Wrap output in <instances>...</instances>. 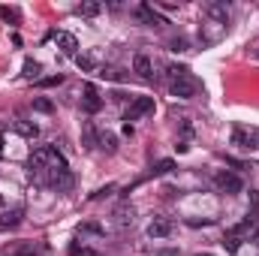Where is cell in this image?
<instances>
[{"label": "cell", "mask_w": 259, "mask_h": 256, "mask_svg": "<svg viewBox=\"0 0 259 256\" xmlns=\"http://www.w3.org/2000/svg\"><path fill=\"white\" fill-rule=\"evenodd\" d=\"M196 78L187 72V75H178V78H169V91H172V97H178V100H190L196 97Z\"/></svg>", "instance_id": "obj_1"}, {"label": "cell", "mask_w": 259, "mask_h": 256, "mask_svg": "<svg viewBox=\"0 0 259 256\" xmlns=\"http://www.w3.org/2000/svg\"><path fill=\"white\" fill-rule=\"evenodd\" d=\"M148 112H154V97H136L133 100V106L127 109V115H124V121H139L142 115H148Z\"/></svg>", "instance_id": "obj_2"}, {"label": "cell", "mask_w": 259, "mask_h": 256, "mask_svg": "<svg viewBox=\"0 0 259 256\" xmlns=\"http://www.w3.org/2000/svg\"><path fill=\"white\" fill-rule=\"evenodd\" d=\"M232 145H238V148H259V130L238 127L232 133Z\"/></svg>", "instance_id": "obj_3"}, {"label": "cell", "mask_w": 259, "mask_h": 256, "mask_svg": "<svg viewBox=\"0 0 259 256\" xmlns=\"http://www.w3.org/2000/svg\"><path fill=\"white\" fill-rule=\"evenodd\" d=\"M205 15H208L214 24H220V27L229 24V6H226V3H217V0L208 3V6H205Z\"/></svg>", "instance_id": "obj_4"}, {"label": "cell", "mask_w": 259, "mask_h": 256, "mask_svg": "<svg viewBox=\"0 0 259 256\" xmlns=\"http://www.w3.org/2000/svg\"><path fill=\"white\" fill-rule=\"evenodd\" d=\"M136 15H139L145 24H151V27H163V24H166V18H163L154 6H148V3H142V6L136 9Z\"/></svg>", "instance_id": "obj_5"}, {"label": "cell", "mask_w": 259, "mask_h": 256, "mask_svg": "<svg viewBox=\"0 0 259 256\" xmlns=\"http://www.w3.org/2000/svg\"><path fill=\"white\" fill-rule=\"evenodd\" d=\"M100 97H97V88L94 84H84V97H81V109L88 112V115H94V112H100Z\"/></svg>", "instance_id": "obj_6"}, {"label": "cell", "mask_w": 259, "mask_h": 256, "mask_svg": "<svg viewBox=\"0 0 259 256\" xmlns=\"http://www.w3.org/2000/svg\"><path fill=\"white\" fill-rule=\"evenodd\" d=\"M172 232V223L166 220V217H154L151 223H148V238H166Z\"/></svg>", "instance_id": "obj_7"}, {"label": "cell", "mask_w": 259, "mask_h": 256, "mask_svg": "<svg viewBox=\"0 0 259 256\" xmlns=\"http://www.w3.org/2000/svg\"><path fill=\"white\" fill-rule=\"evenodd\" d=\"M217 184H220V190L223 193H241V178L238 175H232V172H220L217 175Z\"/></svg>", "instance_id": "obj_8"}, {"label": "cell", "mask_w": 259, "mask_h": 256, "mask_svg": "<svg viewBox=\"0 0 259 256\" xmlns=\"http://www.w3.org/2000/svg\"><path fill=\"white\" fill-rule=\"evenodd\" d=\"M55 39H58V46H61V52H64V55H72V58L78 55V42H75V36H72V33H58Z\"/></svg>", "instance_id": "obj_9"}, {"label": "cell", "mask_w": 259, "mask_h": 256, "mask_svg": "<svg viewBox=\"0 0 259 256\" xmlns=\"http://www.w3.org/2000/svg\"><path fill=\"white\" fill-rule=\"evenodd\" d=\"M133 69H136L142 78H151V75H154V64H151V58H148V55H136Z\"/></svg>", "instance_id": "obj_10"}, {"label": "cell", "mask_w": 259, "mask_h": 256, "mask_svg": "<svg viewBox=\"0 0 259 256\" xmlns=\"http://www.w3.org/2000/svg\"><path fill=\"white\" fill-rule=\"evenodd\" d=\"M36 253H39V247L33 241H21V244H15V247L6 250V256H36Z\"/></svg>", "instance_id": "obj_11"}, {"label": "cell", "mask_w": 259, "mask_h": 256, "mask_svg": "<svg viewBox=\"0 0 259 256\" xmlns=\"http://www.w3.org/2000/svg\"><path fill=\"white\" fill-rule=\"evenodd\" d=\"M115 223H118L121 229L133 226V208H130V205H121V208L115 211Z\"/></svg>", "instance_id": "obj_12"}, {"label": "cell", "mask_w": 259, "mask_h": 256, "mask_svg": "<svg viewBox=\"0 0 259 256\" xmlns=\"http://www.w3.org/2000/svg\"><path fill=\"white\" fill-rule=\"evenodd\" d=\"M100 9H103L100 3H94V0H88V3H78V6H75V15H84V18H91V15H97Z\"/></svg>", "instance_id": "obj_13"}, {"label": "cell", "mask_w": 259, "mask_h": 256, "mask_svg": "<svg viewBox=\"0 0 259 256\" xmlns=\"http://www.w3.org/2000/svg\"><path fill=\"white\" fill-rule=\"evenodd\" d=\"M18 223H21V208L3 211V214H0V226H18Z\"/></svg>", "instance_id": "obj_14"}, {"label": "cell", "mask_w": 259, "mask_h": 256, "mask_svg": "<svg viewBox=\"0 0 259 256\" xmlns=\"http://www.w3.org/2000/svg\"><path fill=\"white\" fill-rule=\"evenodd\" d=\"M15 130H18L24 139H36V136H39V127H36V124H30V121H18Z\"/></svg>", "instance_id": "obj_15"}, {"label": "cell", "mask_w": 259, "mask_h": 256, "mask_svg": "<svg viewBox=\"0 0 259 256\" xmlns=\"http://www.w3.org/2000/svg\"><path fill=\"white\" fill-rule=\"evenodd\" d=\"M172 169H175V163H172V160H160V163L151 169V175H169Z\"/></svg>", "instance_id": "obj_16"}, {"label": "cell", "mask_w": 259, "mask_h": 256, "mask_svg": "<svg viewBox=\"0 0 259 256\" xmlns=\"http://www.w3.org/2000/svg\"><path fill=\"white\" fill-rule=\"evenodd\" d=\"M223 244H226V250H229V253H235V250H238V247H241V241H238V235H235V232H229V235H226V241H223Z\"/></svg>", "instance_id": "obj_17"}, {"label": "cell", "mask_w": 259, "mask_h": 256, "mask_svg": "<svg viewBox=\"0 0 259 256\" xmlns=\"http://www.w3.org/2000/svg\"><path fill=\"white\" fill-rule=\"evenodd\" d=\"M0 18H3V21H12V24H15V21H18V9H9V6H0Z\"/></svg>", "instance_id": "obj_18"}, {"label": "cell", "mask_w": 259, "mask_h": 256, "mask_svg": "<svg viewBox=\"0 0 259 256\" xmlns=\"http://www.w3.org/2000/svg\"><path fill=\"white\" fill-rule=\"evenodd\" d=\"M100 148L112 154V151H115V136H109V133H106V136H100Z\"/></svg>", "instance_id": "obj_19"}, {"label": "cell", "mask_w": 259, "mask_h": 256, "mask_svg": "<svg viewBox=\"0 0 259 256\" xmlns=\"http://www.w3.org/2000/svg\"><path fill=\"white\" fill-rule=\"evenodd\" d=\"M36 72H39V64L36 61H24V75L27 78H36Z\"/></svg>", "instance_id": "obj_20"}, {"label": "cell", "mask_w": 259, "mask_h": 256, "mask_svg": "<svg viewBox=\"0 0 259 256\" xmlns=\"http://www.w3.org/2000/svg\"><path fill=\"white\" fill-rule=\"evenodd\" d=\"M169 46H172V52H187V39H184V36L169 39Z\"/></svg>", "instance_id": "obj_21"}, {"label": "cell", "mask_w": 259, "mask_h": 256, "mask_svg": "<svg viewBox=\"0 0 259 256\" xmlns=\"http://www.w3.org/2000/svg\"><path fill=\"white\" fill-rule=\"evenodd\" d=\"M33 109H36V112H52L55 106H52V100H46V97H39V100L33 103Z\"/></svg>", "instance_id": "obj_22"}, {"label": "cell", "mask_w": 259, "mask_h": 256, "mask_svg": "<svg viewBox=\"0 0 259 256\" xmlns=\"http://www.w3.org/2000/svg\"><path fill=\"white\" fill-rule=\"evenodd\" d=\"M61 81H64V75H52V78H42V81H39V88H58Z\"/></svg>", "instance_id": "obj_23"}, {"label": "cell", "mask_w": 259, "mask_h": 256, "mask_svg": "<svg viewBox=\"0 0 259 256\" xmlns=\"http://www.w3.org/2000/svg\"><path fill=\"white\" fill-rule=\"evenodd\" d=\"M84 142H88V148H94V145H97V133H94V127H91V124L84 127Z\"/></svg>", "instance_id": "obj_24"}, {"label": "cell", "mask_w": 259, "mask_h": 256, "mask_svg": "<svg viewBox=\"0 0 259 256\" xmlns=\"http://www.w3.org/2000/svg\"><path fill=\"white\" fill-rule=\"evenodd\" d=\"M75 64L81 66V69H91V66H94V61H91L88 55H75Z\"/></svg>", "instance_id": "obj_25"}, {"label": "cell", "mask_w": 259, "mask_h": 256, "mask_svg": "<svg viewBox=\"0 0 259 256\" xmlns=\"http://www.w3.org/2000/svg\"><path fill=\"white\" fill-rule=\"evenodd\" d=\"M81 232H97V235H100V232H103V229H100V226H97V223H84V226H81Z\"/></svg>", "instance_id": "obj_26"}, {"label": "cell", "mask_w": 259, "mask_h": 256, "mask_svg": "<svg viewBox=\"0 0 259 256\" xmlns=\"http://www.w3.org/2000/svg\"><path fill=\"white\" fill-rule=\"evenodd\" d=\"M157 256H181V250H175V247H166V250H157Z\"/></svg>", "instance_id": "obj_27"}, {"label": "cell", "mask_w": 259, "mask_h": 256, "mask_svg": "<svg viewBox=\"0 0 259 256\" xmlns=\"http://www.w3.org/2000/svg\"><path fill=\"white\" fill-rule=\"evenodd\" d=\"M250 205H253V211H259V193L250 190Z\"/></svg>", "instance_id": "obj_28"}, {"label": "cell", "mask_w": 259, "mask_h": 256, "mask_svg": "<svg viewBox=\"0 0 259 256\" xmlns=\"http://www.w3.org/2000/svg\"><path fill=\"white\" fill-rule=\"evenodd\" d=\"M253 238H256V244H259V229H256V235H253Z\"/></svg>", "instance_id": "obj_29"}]
</instances>
